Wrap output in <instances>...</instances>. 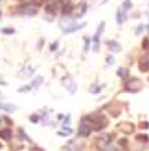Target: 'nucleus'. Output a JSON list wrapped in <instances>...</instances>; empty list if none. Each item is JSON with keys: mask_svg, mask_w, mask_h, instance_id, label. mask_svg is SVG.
<instances>
[{"mask_svg": "<svg viewBox=\"0 0 149 151\" xmlns=\"http://www.w3.org/2000/svg\"><path fill=\"white\" fill-rule=\"evenodd\" d=\"M102 89H103V86H100V84H93L92 87H90V92L92 94H97V92H100Z\"/></svg>", "mask_w": 149, "mask_h": 151, "instance_id": "nucleus-20", "label": "nucleus"}, {"mask_svg": "<svg viewBox=\"0 0 149 151\" xmlns=\"http://www.w3.org/2000/svg\"><path fill=\"white\" fill-rule=\"evenodd\" d=\"M121 10H123L125 13H128V10H131V0H125L123 5H121Z\"/></svg>", "mask_w": 149, "mask_h": 151, "instance_id": "nucleus-19", "label": "nucleus"}, {"mask_svg": "<svg viewBox=\"0 0 149 151\" xmlns=\"http://www.w3.org/2000/svg\"><path fill=\"white\" fill-rule=\"evenodd\" d=\"M0 86H7V82L4 81V77H2V76H0Z\"/></svg>", "mask_w": 149, "mask_h": 151, "instance_id": "nucleus-31", "label": "nucleus"}, {"mask_svg": "<svg viewBox=\"0 0 149 151\" xmlns=\"http://www.w3.org/2000/svg\"><path fill=\"white\" fill-rule=\"evenodd\" d=\"M57 135H59V136H67V135H71V128L59 130V132H57Z\"/></svg>", "mask_w": 149, "mask_h": 151, "instance_id": "nucleus-21", "label": "nucleus"}, {"mask_svg": "<svg viewBox=\"0 0 149 151\" xmlns=\"http://www.w3.org/2000/svg\"><path fill=\"white\" fill-rule=\"evenodd\" d=\"M105 151H116V150H115V148H107Z\"/></svg>", "mask_w": 149, "mask_h": 151, "instance_id": "nucleus-32", "label": "nucleus"}, {"mask_svg": "<svg viewBox=\"0 0 149 151\" xmlns=\"http://www.w3.org/2000/svg\"><path fill=\"white\" fill-rule=\"evenodd\" d=\"M107 45H108V48H110L112 53H120V51H121V46H120L116 41H108Z\"/></svg>", "mask_w": 149, "mask_h": 151, "instance_id": "nucleus-12", "label": "nucleus"}, {"mask_svg": "<svg viewBox=\"0 0 149 151\" xmlns=\"http://www.w3.org/2000/svg\"><path fill=\"white\" fill-rule=\"evenodd\" d=\"M143 89V82L141 79H138V77H130V79L126 81V86H125V91L128 92H138Z\"/></svg>", "mask_w": 149, "mask_h": 151, "instance_id": "nucleus-3", "label": "nucleus"}, {"mask_svg": "<svg viewBox=\"0 0 149 151\" xmlns=\"http://www.w3.org/2000/svg\"><path fill=\"white\" fill-rule=\"evenodd\" d=\"M87 8H89V5H87V2H82V4L79 5L77 12H75V18H80V17H82L84 13L87 12Z\"/></svg>", "mask_w": 149, "mask_h": 151, "instance_id": "nucleus-10", "label": "nucleus"}, {"mask_svg": "<svg viewBox=\"0 0 149 151\" xmlns=\"http://www.w3.org/2000/svg\"><path fill=\"white\" fill-rule=\"evenodd\" d=\"M85 27V23H80V25H77V23H72L71 27H64L62 30H64V33H74V31H77V30H82V28Z\"/></svg>", "mask_w": 149, "mask_h": 151, "instance_id": "nucleus-7", "label": "nucleus"}, {"mask_svg": "<svg viewBox=\"0 0 149 151\" xmlns=\"http://www.w3.org/2000/svg\"><path fill=\"white\" fill-rule=\"evenodd\" d=\"M64 87L67 89L69 94H74L75 92V82L71 79V77H66V79H64Z\"/></svg>", "mask_w": 149, "mask_h": 151, "instance_id": "nucleus-8", "label": "nucleus"}, {"mask_svg": "<svg viewBox=\"0 0 149 151\" xmlns=\"http://www.w3.org/2000/svg\"><path fill=\"white\" fill-rule=\"evenodd\" d=\"M18 133H20V136H21L23 140H26V141H30V136H28V135H26L25 132H23V128H20V130H18Z\"/></svg>", "mask_w": 149, "mask_h": 151, "instance_id": "nucleus-22", "label": "nucleus"}, {"mask_svg": "<svg viewBox=\"0 0 149 151\" xmlns=\"http://www.w3.org/2000/svg\"><path fill=\"white\" fill-rule=\"evenodd\" d=\"M84 49H85V51L89 49V38H85V46H84Z\"/></svg>", "mask_w": 149, "mask_h": 151, "instance_id": "nucleus-30", "label": "nucleus"}, {"mask_svg": "<svg viewBox=\"0 0 149 151\" xmlns=\"http://www.w3.org/2000/svg\"><path fill=\"white\" fill-rule=\"evenodd\" d=\"M31 122H39V117L38 115H31Z\"/></svg>", "mask_w": 149, "mask_h": 151, "instance_id": "nucleus-28", "label": "nucleus"}, {"mask_svg": "<svg viewBox=\"0 0 149 151\" xmlns=\"http://www.w3.org/2000/svg\"><path fill=\"white\" fill-rule=\"evenodd\" d=\"M31 89V86H26V87H20L18 89V92H28Z\"/></svg>", "mask_w": 149, "mask_h": 151, "instance_id": "nucleus-26", "label": "nucleus"}, {"mask_svg": "<svg viewBox=\"0 0 149 151\" xmlns=\"http://www.w3.org/2000/svg\"><path fill=\"white\" fill-rule=\"evenodd\" d=\"M0 136H2L4 140H10V138H11V132H10V130H0Z\"/></svg>", "mask_w": 149, "mask_h": 151, "instance_id": "nucleus-18", "label": "nucleus"}, {"mask_svg": "<svg viewBox=\"0 0 149 151\" xmlns=\"http://www.w3.org/2000/svg\"><path fill=\"white\" fill-rule=\"evenodd\" d=\"M146 30L144 25H138V28H136V35H143V31Z\"/></svg>", "mask_w": 149, "mask_h": 151, "instance_id": "nucleus-24", "label": "nucleus"}, {"mask_svg": "<svg viewBox=\"0 0 149 151\" xmlns=\"http://www.w3.org/2000/svg\"><path fill=\"white\" fill-rule=\"evenodd\" d=\"M61 10H62V15H69V13L74 10V5H72L71 2H66V4L62 5V8H61Z\"/></svg>", "mask_w": 149, "mask_h": 151, "instance_id": "nucleus-13", "label": "nucleus"}, {"mask_svg": "<svg viewBox=\"0 0 149 151\" xmlns=\"http://www.w3.org/2000/svg\"><path fill=\"white\" fill-rule=\"evenodd\" d=\"M43 84V76H38L36 79L33 81V84H31V87H33V89H38V87L41 86Z\"/></svg>", "mask_w": 149, "mask_h": 151, "instance_id": "nucleus-17", "label": "nucleus"}, {"mask_svg": "<svg viewBox=\"0 0 149 151\" xmlns=\"http://www.w3.org/2000/svg\"><path fill=\"white\" fill-rule=\"evenodd\" d=\"M138 68L141 69L143 72H148L149 71V58H141L138 63Z\"/></svg>", "mask_w": 149, "mask_h": 151, "instance_id": "nucleus-9", "label": "nucleus"}, {"mask_svg": "<svg viewBox=\"0 0 149 151\" xmlns=\"http://www.w3.org/2000/svg\"><path fill=\"white\" fill-rule=\"evenodd\" d=\"M57 46H59V43H57V41H54L51 46H49V49H51V51H56V49H57Z\"/></svg>", "mask_w": 149, "mask_h": 151, "instance_id": "nucleus-25", "label": "nucleus"}, {"mask_svg": "<svg viewBox=\"0 0 149 151\" xmlns=\"http://www.w3.org/2000/svg\"><path fill=\"white\" fill-rule=\"evenodd\" d=\"M116 74H118L121 79H128V77H130V72H128L126 68H120L118 71H116Z\"/></svg>", "mask_w": 149, "mask_h": 151, "instance_id": "nucleus-16", "label": "nucleus"}, {"mask_svg": "<svg viewBox=\"0 0 149 151\" xmlns=\"http://www.w3.org/2000/svg\"><path fill=\"white\" fill-rule=\"evenodd\" d=\"M18 13L20 15H26V17H34L38 13V7L33 4H25L18 8Z\"/></svg>", "mask_w": 149, "mask_h": 151, "instance_id": "nucleus-4", "label": "nucleus"}, {"mask_svg": "<svg viewBox=\"0 0 149 151\" xmlns=\"http://www.w3.org/2000/svg\"><path fill=\"white\" fill-rule=\"evenodd\" d=\"M0 110H4V112H15L16 105H13V104H0Z\"/></svg>", "mask_w": 149, "mask_h": 151, "instance_id": "nucleus-14", "label": "nucleus"}, {"mask_svg": "<svg viewBox=\"0 0 149 151\" xmlns=\"http://www.w3.org/2000/svg\"><path fill=\"white\" fill-rule=\"evenodd\" d=\"M62 5H64V0H51V2L48 4V7H46V10H48V13L54 15V12H56L59 7H62Z\"/></svg>", "mask_w": 149, "mask_h": 151, "instance_id": "nucleus-6", "label": "nucleus"}, {"mask_svg": "<svg viewBox=\"0 0 149 151\" xmlns=\"http://www.w3.org/2000/svg\"><path fill=\"white\" fill-rule=\"evenodd\" d=\"M120 130L125 133H133L134 132V125L133 123H123V127H120Z\"/></svg>", "mask_w": 149, "mask_h": 151, "instance_id": "nucleus-15", "label": "nucleus"}, {"mask_svg": "<svg viewBox=\"0 0 149 151\" xmlns=\"http://www.w3.org/2000/svg\"><path fill=\"white\" fill-rule=\"evenodd\" d=\"M0 15H2V12H0Z\"/></svg>", "mask_w": 149, "mask_h": 151, "instance_id": "nucleus-34", "label": "nucleus"}, {"mask_svg": "<svg viewBox=\"0 0 149 151\" xmlns=\"http://www.w3.org/2000/svg\"><path fill=\"white\" fill-rule=\"evenodd\" d=\"M33 151H43V150H39V148H34V150Z\"/></svg>", "mask_w": 149, "mask_h": 151, "instance_id": "nucleus-33", "label": "nucleus"}, {"mask_svg": "<svg viewBox=\"0 0 149 151\" xmlns=\"http://www.w3.org/2000/svg\"><path fill=\"white\" fill-rule=\"evenodd\" d=\"M125 20H126V13H125L121 8H118V12H116V23H118V25H123Z\"/></svg>", "mask_w": 149, "mask_h": 151, "instance_id": "nucleus-11", "label": "nucleus"}, {"mask_svg": "<svg viewBox=\"0 0 149 151\" xmlns=\"http://www.w3.org/2000/svg\"><path fill=\"white\" fill-rule=\"evenodd\" d=\"M2 33L4 35H13L15 30H13V28H2Z\"/></svg>", "mask_w": 149, "mask_h": 151, "instance_id": "nucleus-23", "label": "nucleus"}, {"mask_svg": "<svg viewBox=\"0 0 149 151\" xmlns=\"http://www.w3.org/2000/svg\"><path fill=\"white\" fill-rule=\"evenodd\" d=\"M103 30H105V23H100L97 31H95V36H93V51H98V40H100Z\"/></svg>", "mask_w": 149, "mask_h": 151, "instance_id": "nucleus-5", "label": "nucleus"}, {"mask_svg": "<svg viewBox=\"0 0 149 151\" xmlns=\"http://www.w3.org/2000/svg\"><path fill=\"white\" fill-rule=\"evenodd\" d=\"M87 118L90 120L93 130H103L108 125V120H107V117H103V113H92Z\"/></svg>", "mask_w": 149, "mask_h": 151, "instance_id": "nucleus-1", "label": "nucleus"}, {"mask_svg": "<svg viewBox=\"0 0 149 151\" xmlns=\"http://www.w3.org/2000/svg\"><path fill=\"white\" fill-rule=\"evenodd\" d=\"M138 140L139 141H148V135H138Z\"/></svg>", "mask_w": 149, "mask_h": 151, "instance_id": "nucleus-27", "label": "nucleus"}, {"mask_svg": "<svg viewBox=\"0 0 149 151\" xmlns=\"http://www.w3.org/2000/svg\"><path fill=\"white\" fill-rule=\"evenodd\" d=\"M112 63H113V56H108L107 58V64H112Z\"/></svg>", "mask_w": 149, "mask_h": 151, "instance_id": "nucleus-29", "label": "nucleus"}, {"mask_svg": "<svg viewBox=\"0 0 149 151\" xmlns=\"http://www.w3.org/2000/svg\"><path fill=\"white\" fill-rule=\"evenodd\" d=\"M92 123H90V120L87 117H84L82 120H80V125H79V132L77 135L82 136V138H85V136H89L90 133H92Z\"/></svg>", "mask_w": 149, "mask_h": 151, "instance_id": "nucleus-2", "label": "nucleus"}]
</instances>
